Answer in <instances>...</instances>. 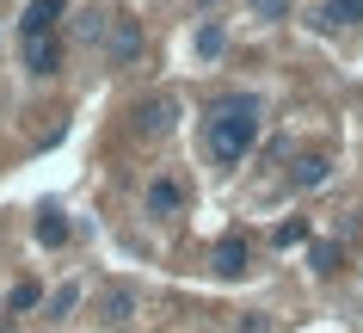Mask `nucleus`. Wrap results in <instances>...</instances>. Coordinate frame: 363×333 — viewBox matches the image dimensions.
<instances>
[{
    "mask_svg": "<svg viewBox=\"0 0 363 333\" xmlns=\"http://www.w3.org/2000/svg\"><path fill=\"white\" fill-rule=\"evenodd\" d=\"M203 142H210V155L222 167H240L252 155V142H259V99H222L203 124Z\"/></svg>",
    "mask_w": 363,
    "mask_h": 333,
    "instance_id": "f257e3e1",
    "label": "nucleus"
},
{
    "mask_svg": "<svg viewBox=\"0 0 363 333\" xmlns=\"http://www.w3.org/2000/svg\"><path fill=\"white\" fill-rule=\"evenodd\" d=\"M86 43H99V50H105V62H117V68L142 56V31H135V19H117V13L86 19Z\"/></svg>",
    "mask_w": 363,
    "mask_h": 333,
    "instance_id": "f03ea898",
    "label": "nucleus"
},
{
    "mask_svg": "<svg viewBox=\"0 0 363 333\" xmlns=\"http://www.w3.org/2000/svg\"><path fill=\"white\" fill-rule=\"evenodd\" d=\"M62 6H68V0H25L19 31H25V38H50V31H56V19H62Z\"/></svg>",
    "mask_w": 363,
    "mask_h": 333,
    "instance_id": "7ed1b4c3",
    "label": "nucleus"
},
{
    "mask_svg": "<svg viewBox=\"0 0 363 333\" xmlns=\"http://www.w3.org/2000/svg\"><path fill=\"white\" fill-rule=\"evenodd\" d=\"M31 235H38V247H68V216L62 210H38Z\"/></svg>",
    "mask_w": 363,
    "mask_h": 333,
    "instance_id": "20e7f679",
    "label": "nucleus"
},
{
    "mask_svg": "<svg viewBox=\"0 0 363 333\" xmlns=\"http://www.w3.org/2000/svg\"><path fill=\"white\" fill-rule=\"evenodd\" d=\"M56 38H25V68L31 75H56Z\"/></svg>",
    "mask_w": 363,
    "mask_h": 333,
    "instance_id": "39448f33",
    "label": "nucleus"
},
{
    "mask_svg": "<svg viewBox=\"0 0 363 333\" xmlns=\"http://www.w3.org/2000/svg\"><path fill=\"white\" fill-rule=\"evenodd\" d=\"M99 309H105V321H111V327H123V321H130V315H135V290H130V284H111Z\"/></svg>",
    "mask_w": 363,
    "mask_h": 333,
    "instance_id": "423d86ee",
    "label": "nucleus"
},
{
    "mask_svg": "<svg viewBox=\"0 0 363 333\" xmlns=\"http://www.w3.org/2000/svg\"><path fill=\"white\" fill-rule=\"evenodd\" d=\"M135 124H142V136H160V130H172V99H148V105L135 111Z\"/></svg>",
    "mask_w": 363,
    "mask_h": 333,
    "instance_id": "0eeeda50",
    "label": "nucleus"
},
{
    "mask_svg": "<svg viewBox=\"0 0 363 333\" xmlns=\"http://www.w3.org/2000/svg\"><path fill=\"white\" fill-rule=\"evenodd\" d=\"M179 204H185V192H179L172 179H154L148 185V210L154 216H179Z\"/></svg>",
    "mask_w": 363,
    "mask_h": 333,
    "instance_id": "6e6552de",
    "label": "nucleus"
},
{
    "mask_svg": "<svg viewBox=\"0 0 363 333\" xmlns=\"http://www.w3.org/2000/svg\"><path fill=\"white\" fill-rule=\"evenodd\" d=\"M216 272H222V278L247 272V241H222V247H216Z\"/></svg>",
    "mask_w": 363,
    "mask_h": 333,
    "instance_id": "1a4fd4ad",
    "label": "nucleus"
},
{
    "mask_svg": "<svg viewBox=\"0 0 363 333\" xmlns=\"http://www.w3.org/2000/svg\"><path fill=\"white\" fill-rule=\"evenodd\" d=\"M320 19H326V25H357V19H363V0H326Z\"/></svg>",
    "mask_w": 363,
    "mask_h": 333,
    "instance_id": "9d476101",
    "label": "nucleus"
},
{
    "mask_svg": "<svg viewBox=\"0 0 363 333\" xmlns=\"http://www.w3.org/2000/svg\"><path fill=\"white\" fill-rule=\"evenodd\" d=\"M326 167H333L326 155H308V160H296V185H320V179H326Z\"/></svg>",
    "mask_w": 363,
    "mask_h": 333,
    "instance_id": "9b49d317",
    "label": "nucleus"
},
{
    "mask_svg": "<svg viewBox=\"0 0 363 333\" xmlns=\"http://www.w3.org/2000/svg\"><path fill=\"white\" fill-rule=\"evenodd\" d=\"M74 302H80V284H62V290L50 296V315H74Z\"/></svg>",
    "mask_w": 363,
    "mask_h": 333,
    "instance_id": "f8f14e48",
    "label": "nucleus"
},
{
    "mask_svg": "<svg viewBox=\"0 0 363 333\" xmlns=\"http://www.w3.org/2000/svg\"><path fill=\"white\" fill-rule=\"evenodd\" d=\"M252 6V19H284L289 13V0H247Z\"/></svg>",
    "mask_w": 363,
    "mask_h": 333,
    "instance_id": "ddd939ff",
    "label": "nucleus"
},
{
    "mask_svg": "<svg viewBox=\"0 0 363 333\" xmlns=\"http://www.w3.org/2000/svg\"><path fill=\"white\" fill-rule=\"evenodd\" d=\"M216 50H222V31H216V25H203V31H197V56H216Z\"/></svg>",
    "mask_w": 363,
    "mask_h": 333,
    "instance_id": "4468645a",
    "label": "nucleus"
},
{
    "mask_svg": "<svg viewBox=\"0 0 363 333\" xmlns=\"http://www.w3.org/2000/svg\"><path fill=\"white\" fill-rule=\"evenodd\" d=\"M38 296H43L38 284H19V290H13V309H31V302H38Z\"/></svg>",
    "mask_w": 363,
    "mask_h": 333,
    "instance_id": "2eb2a0df",
    "label": "nucleus"
}]
</instances>
